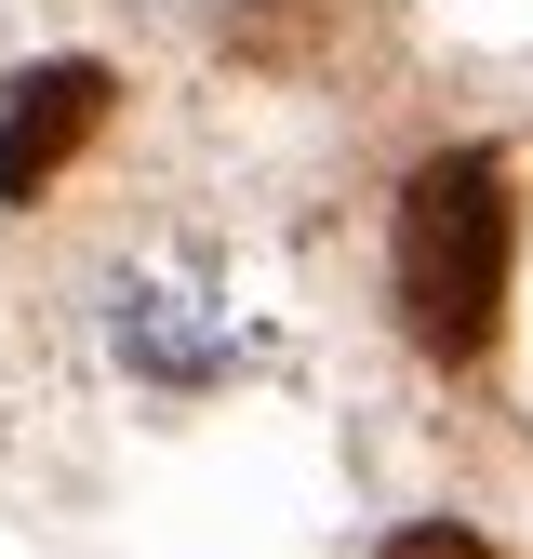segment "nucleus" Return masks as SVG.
<instances>
[{"mask_svg": "<svg viewBox=\"0 0 533 559\" xmlns=\"http://www.w3.org/2000/svg\"><path fill=\"white\" fill-rule=\"evenodd\" d=\"M507 240H520V200H507V160L453 147L400 187V320H414L427 360H481L494 346V307H507Z\"/></svg>", "mask_w": 533, "mask_h": 559, "instance_id": "f257e3e1", "label": "nucleus"}, {"mask_svg": "<svg viewBox=\"0 0 533 559\" xmlns=\"http://www.w3.org/2000/svg\"><path fill=\"white\" fill-rule=\"evenodd\" d=\"M94 120H107V67L94 53H40L0 81V200H40L67 160L94 147Z\"/></svg>", "mask_w": 533, "mask_h": 559, "instance_id": "f03ea898", "label": "nucleus"}, {"mask_svg": "<svg viewBox=\"0 0 533 559\" xmlns=\"http://www.w3.org/2000/svg\"><path fill=\"white\" fill-rule=\"evenodd\" d=\"M120 346H133V373H200L214 360V320H200L187 280H133L120 294Z\"/></svg>", "mask_w": 533, "mask_h": 559, "instance_id": "7ed1b4c3", "label": "nucleus"}, {"mask_svg": "<svg viewBox=\"0 0 533 559\" xmlns=\"http://www.w3.org/2000/svg\"><path fill=\"white\" fill-rule=\"evenodd\" d=\"M374 559H494V546L466 533V520H414V533H387Z\"/></svg>", "mask_w": 533, "mask_h": 559, "instance_id": "20e7f679", "label": "nucleus"}]
</instances>
